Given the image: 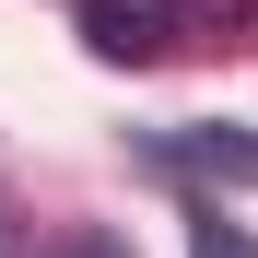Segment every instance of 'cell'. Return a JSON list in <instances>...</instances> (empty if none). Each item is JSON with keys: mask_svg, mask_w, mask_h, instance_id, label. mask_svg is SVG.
<instances>
[{"mask_svg": "<svg viewBox=\"0 0 258 258\" xmlns=\"http://www.w3.org/2000/svg\"><path fill=\"white\" fill-rule=\"evenodd\" d=\"M82 47L106 71H153L188 47V24H176V0H82Z\"/></svg>", "mask_w": 258, "mask_h": 258, "instance_id": "6da1fadb", "label": "cell"}, {"mask_svg": "<svg viewBox=\"0 0 258 258\" xmlns=\"http://www.w3.org/2000/svg\"><path fill=\"white\" fill-rule=\"evenodd\" d=\"M153 164H164V176H188V188H258V129H153V141H141Z\"/></svg>", "mask_w": 258, "mask_h": 258, "instance_id": "7a4b0ae2", "label": "cell"}, {"mask_svg": "<svg viewBox=\"0 0 258 258\" xmlns=\"http://www.w3.org/2000/svg\"><path fill=\"white\" fill-rule=\"evenodd\" d=\"M176 24H188V35H223V47H235V35L258 24V0H176Z\"/></svg>", "mask_w": 258, "mask_h": 258, "instance_id": "3957f363", "label": "cell"}, {"mask_svg": "<svg viewBox=\"0 0 258 258\" xmlns=\"http://www.w3.org/2000/svg\"><path fill=\"white\" fill-rule=\"evenodd\" d=\"M188 258H258V235H235L223 211H200V223H188Z\"/></svg>", "mask_w": 258, "mask_h": 258, "instance_id": "277c9868", "label": "cell"}, {"mask_svg": "<svg viewBox=\"0 0 258 258\" xmlns=\"http://www.w3.org/2000/svg\"><path fill=\"white\" fill-rule=\"evenodd\" d=\"M47 258H129V246H117V235H106V223H82V235H59V246H47Z\"/></svg>", "mask_w": 258, "mask_h": 258, "instance_id": "5b68a950", "label": "cell"}]
</instances>
